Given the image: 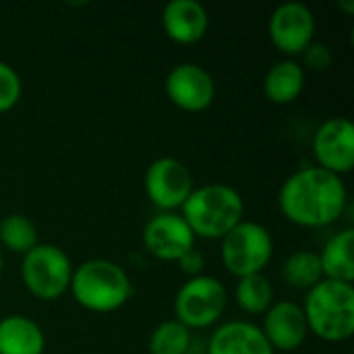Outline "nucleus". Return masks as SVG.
<instances>
[{"label":"nucleus","instance_id":"10","mask_svg":"<svg viewBox=\"0 0 354 354\" xmlns=\"http://www.w3.org/2000/svg\"><path fill=\"white\" fill-rule=\"evenodd\" d=\"M315 166L344 176L354 168V124L346 116H334L324 120L311 141Z\"/></svg>","mask_w":354,"mask_h":354},{"label":"nucleus","instance_id":"15","mask_svg":"<svg viewBox=\"0 0 354 354\" xmlns=\"http://www.w3.org/2000/svg\"><path fill=\"white\" fill-rule=\"evenodd\" d=\"M205 354H276L261 328L247 319H230L214 328Z\"/></svg>","mask_w":354,"mask_h":354},{"label":"nucleus","instance_id":"7","mask_svg":"<svg viewBox=\"0 0 354 354\" xmlns=\"http://www.w3.org/2000/svg\"><path fill=\"white\" fill-rule=\"evenodd\" d=\"M228 305L226 286L216 276H195L178 288L174 297V319L187 330H207L214 328Z\"/></svg>","mask_w":354,"mask_h":354},{"label":"nucleus","instance_id":"19","mask_svg":"<svg viewBox=\"0 0 354 354\" xmlns=\"http://www.w3.org/2000/svg\"><path fill=\"white\" fill-rule=\"evenodd\" d=\"M234 303L247 315H263L274 305V284L266 274L236 278Z\"/></svg>","mask_w":354,"mask_h":354},{"label":"nucleus","instance_id":"3","mask_svg":"<svg viewBox=\"0 0 354 354\" xmlns=\"http://www.w3.org/2000/svg\"><path fill=\"white\" fill-rule=\"evenodd\" d=\"M68 292L85 311L114 313L122 309L135 288L122 266L110 259H87L73 268Z\"/></svg>","mask_w":354,"mask_h":354},{"label":"nucleus","instance_id":"21","mask_svg":"<svg viewBox=\"0 0 354 354\" xmlns=\"http://www.w3.org/2000/svg\"><path fill=\"white\" fill-rule=\"evenodd\" d=\"M39 243L37 226L23 214H8L0 220V245L8 253L25 255Z\"/></svg>","mask_w":354,"mask_h":354},{"label":"nucleus","instance_id":"23","mask_svg":"<svg viewBox=\"0 0 354 354\" xmlns=\"http://www.w3.org/2000/svg\"><path fill=\"white\" fill-rule=\"evenodd\" d=\"M23 95V81L15 66L0 60V114L10 112Z\"/></svg>","mask_w":354,"mask_h":354},{"label":"nucleus","instance_id":"9","mask_svg":"<svg viewBox=\"0 0 354 354\" xmlns=\"http://www.w3.org/2000/svg\"><path fill=\"white\" fill-rule=\"evenodd\" d=\"M315 15L303 2H284L276 6L268 21L270 41L286 58L301 56L303 50L315 41Z\"/></svg>","mask_w":354,"mask_h":354},{"label":"nucleus","instance_id":"13","mask_svg":"<svg viewBox=\"0 0 354 354\" xmlns=\"http://www.w3.org/2000/svg\"><path fill=\"white\" fill-rule=\"evenodd\" d=\"M261 317L259 328L274 353H295L309 338L303 307L295 301H274Z\"/></svg>","mask_w":354,"mask_h":354},{"label":"nucleus","instance_id":"8","mask_svg":"<svg viewBox=\"0 0 354 354\" xmlns=\"http://www.w3.org/2000/svg\"><path fill=\"white\" fill-rule=\"evenodd\" d=\"M143 187L149 203L158 212H178L193 193L195 180L185 162L162 156L147 166Z\"/></svg>","mask_w":354,"mask_h":354},{"label":"nucleus","instance_id":"16","mask_svg":"<svg viewBox=\"0 0 354 354\" xmlns=\"http://www.w3.org/2000/svg\"><path fill=\"white\" fill-rule=\"evenodd\" d=\"M46 334L41 326L21 313L0 319V354H44Z\"/></svg>","mask_w":354,"mask_h":354},{"label":"nucleus","instance_id":"26","mask_svg":"<svg viewBox=\"0 0 354 354\" xmlns=\"http://www.w3.org/2000/svg\"><path fill=\"white\" fill-rule=\"evenodd\" d=\"M338 8L344 15H354V0H338Z\"/></svg>","mask_w":354,"mask_h":354},{"label":"nucleus","instance_id":"17","mask_svg":"<svg viewBox=\"0 0 354 354\" xmlns=\"http://www.w3.org/2000/svg\"><path fill=\"white\" fill-rule=\"evenodd\" d=\"M305 89V68L295 58H282L268 68L263 77V95L276 106H288L301 97Z\"/></svg>","mask_w":354,"mask_h":354},{"label":"nucleus","instance_id":"20","mask_svg":"<svg viewBox=\"0 0 354 354\" xmlns=\"http://www.w3.org/2000/svg\"><path fill=\"white\" fill-rule=\"evenodd\" d=\"M282 280L297 288V290H311L315 284H319L324 280V272H322V263H319V255L315 251H295L290 253L280 270Z\"/></svg>","mask_w":354,"mask_h":354},{"label":"nucleus","instance_id":"22","mask_svg":"<svg viewBox=\"0 0 354 354\" xmlns=\"http://www.w3.org/2000/svg\"><path fill=\"white\" fill-rule=\"evenodd\" d=\"M193 344L191 330H187L176 319H166L158 324L147 340L149 354H189Z\"/></svg>","mask_w":354,"mask_h":354},{"label":"nucleus","instance_id":"27","mask_svg":"<svg viewBox=\"0 0 354 354\" xmlns=\"http://www.w3.org/2000/svg\"><path fill=\"white\" fill-rule=\"evenodd\" d=\"M2 270H4V257H2V249H0V278H2Z\"/></svg>","mask_w":354,"mask_h":354},{"label":"nucleus","instance_id":"5","mask_svg":"<svg viewBox=\"0 0 354 354\" xmlns=\"http://www.w3.org/2000/svg\"><path fill=\"white\" fill-rule=\"evenodd\" d=\"M73 263L64 249L52 243H37L21 261V280L25 290L44 303L62 299L68 292Z\"/></svg>","mask_w":354,"mask_h":354},{"label":"nucleus","instance_id":"11","mask_svg":"<svg viewBox=\"0 0 354 354\" xmlns=\"http://www.w3.org/2000/svg\"><path fill=\"white\" fill-rule=\"evenodd\" d=\"M164 93L172 106L183 112H203L216 100V81L209 71L197 62L172 66L164 79Z\"/></svg>","mask_w":354,"mask_h":354},{"label":"nucleus","instance_id":"6","mask_svg":"<svg viewBox=\"0 0 354 354\" xmlns=\"http://www.w3.org/2000/svg\"><path fill=\"white\" fill-rule=\"evenodd\" d=\"M222 266L234 278L263 274L274 257L272 232L253 220H243L220 241Z\"/></svg>","mask_w":354,"mask_h":354},{"label":"nucleus","instance_id":"24","mask_svg":"<svg viewBox=\"0 0 354 354\" xmlns=\"http://www.w3.org/2000/svg\"><path fill=\"white\" fill-rule=\"evenodd\" d=\"M303 62L301 66L305 71H313V73H324L332 66L334 62V54H332V48L324 41H311L303 54H301Z\"/></svg>","mask_w":354,"mask_h":354},{"label":"nucleus","instance_id":"25","mask_svg":"<svg viewBox=\"0 0 354 354\" xmlns=\"http://www.w3.org/2000/svg\"><path fill=\"white\" fill-rule=\"evenodd\" d=\"M176 263H178L180 272H183L187 278H195V276H201V274H203L205 257H203V253H201L197 247H193V249L187 251Z\"/></svg>","mask_w":354,"mask_h":354},{"label":"nucleus","instance_id":"1","mask_svg":"<svg viewBox=\"0 0 354 354\" xmlns=\"http://www.w3.org/2000/svg\"><path fill=\"white\" fill-rule=\"evenodd\" d=\"M346 205L348 189L344 178L319 166L299 168L278 191L280 214L301 228H328L344 216Z\"/></svg>","mask_w":354,"mask_h":354},{"label":"nucleus","instance_id":"2","mask_svg":"<svg viewBox=\"0 0 354 354\" xmlns=\"http://www.w3.org/2000/svg\"><path fill=\"white\" fill-rule=\"evenodd\" d=\"M180 216L195 239L222 241L245 220V199L232 185L207 183L193 189L180 207Z\"/></svg>","mask_w":354,"mask_h":354},{"label":"nucleus","instance_id":"18","mask_svg":"<svg viewBox=\"0 0 354 354\" xmlns=\"http://www.w3.org/2000/svg\"><path fill=\"white\" fill-rule=\"evenodd\" d=\"M354 230L342 228L334 232L322 247L319 263L326 280H336L344 284L354 282Z\"/></svg>","mask_w":354,"mask_h":354},{"label":"nucleus","instance_id":"4","mask_svg":"<svg viewBox=\"0 0 354 354\" xmlns=\"http://www.w3.org/2000/svg\"><path fill=\"white\" fill-rule=\"evenodd\" d=\"M305 313V322L309 334L315 338L340 344L351 340L354 334V286L322 280L305 295V303L301 305Z\"/></svg>","mask_w":354,"mask_h":354},{"label":"nucleus","instance_id":"12","mask_svg":"<svg viewBox=\"0 0 354 354\" xmlns=\"http://www.w3.org/2000/svg\"><path fill=\"white\" fill-rule=\"evenodd\" d=\"M143 247L160 261H178L195 247V234L178 212H158L141 232Z\"/></svg>","mask_w":354,"mask_h":354},{"label":"nucleus","instance_id":"14","mask_svg":"<svg viewBox=\"0 0 354 354\" xmlns=\"http://www.w3.org/2000/svg\"><path fill=\"white\" fill-rule=\"evenodd\" d=\"M162 29L180 46L201 41L209 29V12L199 0H170L162 10Z\"/></svg>","mask_w":354,"mask_h":354}]
</instances>
